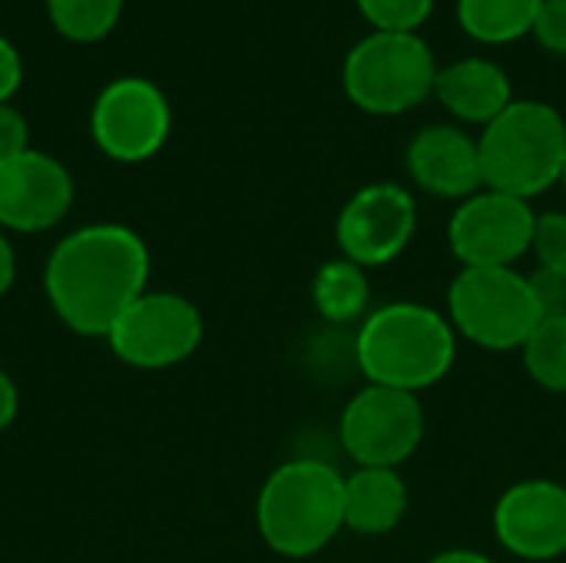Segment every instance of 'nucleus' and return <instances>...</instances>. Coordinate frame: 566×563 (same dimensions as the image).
Returning <instances> with one entry per match:
<instances>
[{
    "label": "nucleus",
    "instance_id": "f257e3e1",
    "mask_svg": "<svg viewBox=\"0 0 566 563\" xmlns=\"http://www.w3.org/2000/svg\"><path fill=\"white\" fill-rule=\"evenodd\" d=\"M153 256L123 222H90L66 232L46 256L43 292L53 315L83 338H106L119 315L149 292Z\"/></svg>",
    "mask_w": 566,
    "mask_h": 563
},
{
    "label": "nucleus",
    "instance_id": "f03ea898",
    "mask_svg": "<svg viewBox=\"0 0 566 563\" xmlns=\"http://www.w3.org/2000/svg\"><path fill=\"white\" fill-rule=\"evenodd\" d=\"M458 358V332L431 305L388 302L368 312L355 335V365L368 385L424 392L444 382Z\"/></svg>",
    "mask_w": 566,
    "mask_h": 563
},
{
    "label": "nucleus",
    "instance_id": "7ed1b4c3",
    "mask_svg": "<svg viewBox=\"0 0 566 563\" xmlns=\"http://www.w3.org/2000/svg\"><path fill=\"white\" fill-rule=\"evenodd\" d=\"M255 528L279 557H315L345 528V475L322 458L279 465L255 498Z\"/></svg>",
    "mask_w": 566,
    "mask_h": 563
},
{
    "label": "nucleus",
    "instance_id": "20e7f679",
    "mask_svg": "<svg viewBox=\"0 0 566 563\" xmlns=\"http://www.w3.org/2000/svg\"><path fill=\"white\" fill-rule=\"evenodd\" d=\"M484 189L534 199L560 183L566 156L564 116L541 100H514L478 139Z\"/></svg>",
    "mask_w": 566,
    "mask_h": 563
},
{
    "label": "nucleus",
    "instance_id": "39448f33",
    "mask_svg": "<svg viewBox=\"0 0 566 563\" xmlns=\"http://www.w3.org/2000/svg\"><path fill=\"white\" fill-rule=\"evenodd\" d=\"M438 63L418 33L371 30L361 37L345 63V96L371 116H401L434 96Z\"/></svg>",
    "mask_w": 566,
    "mask_h": 563
},
{
    "label": "nucleus",
    "instance_id": "423d86ee",
    "mask_svg": "<svg viewBox=\"0 0 566 563\" xmlns=\"http://www.w3.org/2000/svg\"><path fill=\"white\" fill-rule=\"evenodd\" d=\"M448 322L478 348L514 352L537 329L541 309L517 269H461L448 285Z\"/></svg>",
    "mask_w": 566,
    "mask_h": 563
},
{
    "label": "nucleus",
    "instance_id": "0eeeda50",
    "mask_svg": "<svg viewBox=\"0 0 566 563\" xmlns=\"http://www.w3.org/2000/svg\"><path fill=\"white\" fill-rule=\"evenodd\" d=\"M206 322L192 299L169 289L143 292L109 329V352L139 372H163L182 365L202 345Z\"/></svg>",
    "mask_w": 566,
    "mask_h": 563
},
{
    "label": "nucleus",
    "instance_id": "6e6552de",
    "mask_svg": "<svg viewBox=\"0 0 566 563\" xmlns=\"http://www.w3.org/2000/svg\"><path fill=\"white\" fill-rule=\"evenodd\" d=\"M172 133V110L166 93L146 76L109 80L90 110V139L113 163L153 159Z\"/></svg>",
    "mask_w": 566,
    "mask_h": 563
},
{
    "label": "nucleus",
    "instance_id": "1a4fd4ad",
    "mask_svg": "<svg viewBox=\"0 0 566 563\" xmlns=\"http://www.w3.org/2000/svg\"><path fill=\"white\" fill-rule=\"evenodd\" d=\"M338 438L358 468H401L421 448L424 408L411 392L365 385L342 408Z\"/></svg>",
    "mask_w": 566,
    "mask_h": 563
},
{
    "label": "nucleus",
    "instance_id": "9d476101",
    "mask_svg": "<svg viewBox=\"0 0 566 563\" xmlns=\"http://www.w3.org/2000/svg\"><path fill=\"white\" fill-rule=\"evenodd\" d=\"M537 212L527 199L481 189L458 202L448 222V246L464 269H514L531 252Z\"/></svg>",
    "mask_w": 566,
    "mask_h": 563
},
{
    "label": "nucleus",
    "instance_id": "9b49d317",
    "mask_svg": "<svg viewBox=\"0 0 566 563\" xmlns=\"http://www.w3.org/2000/svg\"><path fill=\"white\" fill-rule=\"evenodd\" d=\"M418 202L401 183L361 186L335 219V242L342 256L361 269L395 262L415 239Z\"/></svg>",
    "mask_w": 566,
    "mask_h": 563
},
{
    "label": "nucleus",
    "instance_id": "f8f14e48",
    "mask_svg": "<svg viewBox=\"0 0 566 563\" xmlns=\"http://www.w3.org/2000/svg\"><path fill=\"white\" fill-rule=\"evenodd\" d=\"M76 199V183L70 169L43 153L23 149L0 163V229L3 232H50L60 226Z\"/></svg>",
    "mask_w": 566,
    "mask_h": 563
},
{
    "label": "nucleus",
    "instance_id": "ddd939ff",
    "mask_svg": "<svg viewBox=\"0 0 566 563\" xmlns=\"http://www.w3.org/2000/svg\"><path fill=\"white\" fill-rule=\"evenodd\" d=\"M497 544L527 563H551L566 554V484L527 478L511 484L494 504Z\"/></svg>",
    "mask_w": 566,
    "mask_h": 563
},
{
    "label": "nucleus",
    "instance_id": "4468645a",
    "mask_svg": "<svg viewBox=\"0 0 566 563\" xmlns=\"http://www.w3.org/2000/svg\"><path fill=\"white\" fill-rule=\"evenodd\" d=\"M405 169L418 189L438 199H458L484 189L481 176V149L454 123H434L411 136L405 149Z\"/></svg>",
    "mask_w": 566,
    "mask_h": 563
},
{
    "label": "nucleus",
    "instance_id": "2eb2a0df",
    "mask_svg": "<svg viewBox=\"0 0 566 563\" xmlns=\"http://www.w3.org/2000/svg\"><path fill=\"white\" fill-rule=\"evenodd\" d=\"M434 96L454 119L488 126L514 103V86L504 66H497L494 60L464 56L438 66Z\"/></svg>",
    "mask_w": 566,
    "mask_h": 563
},
{
    "label": "nucleus",
    "instance_id": "dca6fc26",
    "mask_svg": "<svg viewBox=\"0 0 566 563\" xmlns=\"http://www.w3.org/2000/svg\"><path fill=\"white\" fill-rule=\"evenodd\" d=\"M408 514V484L398 468H358L345 478V528L361 538L391 534Z\"/></svg>",
    "mask_w": 566,
    "mask_h": 563
},
{
    "label": "nucleus",
    "instance_id": "f3484780",
    "mask_svg": "<svg viewBox=\"0 0 566 563\" xmlns=\"http://www.w3.org/2000/svg\"><path fill=\"white\" fill-rule=\"evenodd\" d=\"M368 299H371V285L361 265L348 262L345 256L318 265L312 279V305L328 325L361 322L368 312Z\"/></svg>",
    "mask_w": 566,
    "mask_h": 563
},
{
    "label": "nucleus",
    "instance_id": "a211bd4d",
    "mask_svg": "<svg viewBox=\"0 0 566 563\" xmlns=\"http://www.w3.org/2000/svg\"><path fill=\"white\" fill-rule=\"evenodd\" d=\"M544 0H458V23L471 40L514 43L534 33Z\"/></svg>",
    "mask_w": 566,
    "mask_h": 563
},
{
    "label": "nucleus",
    "instance_id": "6ab92c4d",
    "mask_svg": "<svg viewBox=\"0 0 566 563\" xmlns=\"http://www.w3.org/2000/svg\"><path fill=\"white\" fill-rule=\"evenodd\" d=\"M53 30L73 43H96L113 33L126 0H43Z\"/></svg>",
    "mask_w": 566,
    "mask_h": 563
},
{
    "label": "nucleus",
    "instance_id": "aec40b11",
    "mask_svg": "<svg viewBox=\"0 0 566 563\" xmlns=\"http://www.w3.org/2000/svg\"><path fill=\"white\" fill-rule=\"evenodd\" d=\"M524 368L534 385L544 392L564 395L566 392V315L560 319H541L531 338L521 348Z\"/></svg>",
    "mask_w": 566,
    "mask_h": 563
},
{
    "label": "nucleus",
    "instance_id": "412c9836",
    "mask_svg": "<svg viewBox=\"0 0 566 563\" xmlns=\"http://www.w3.org/2000/svg\"><path fill=\"white\" fill-rule=\"evenodd\" d=\"M355 7L371 30L418 33V27L431 17L434 0H355Z\"/></svg>",
    "mask_w": 566,
    "mask_h": 563
},
{
    "label": "nucleus",
    "instance_id": "4be33fe9",
    "mask_svg": "<svg viewBox=\"0 0 566 563\" xmlns=\"http://www.w3.org/2000/svg\"><path fill=\"white\" fill-rule=\"evenodd\" d=\"M531 252L537 256L541 269L564 272L566 275V212L551 209V212H541L537 216Z\"/></svg>",
    "mask_w": 566,
    "mask_h": 563
},
{
    "label": "nucleus",
    "instance_id": "5701e85b",
    "mask_svg": "<svg viewBox=\"0 0 566 563\" xmlns=\"http://www.w3.org/2000/svg\"><path fill=\"white\" fill-rule=\"evenodd\" d=\"M534 302L541 309V319H560L566 315V275L564 272H551V269H537L534 275H527Z\"/></svg>",
    "mask_w": 566,
    "mask_h": 563
},
{
    "label": "nucleus",
    "instance_id": "b1692460",
    "mask_svg": "<svg viewBox=\"0 0 566 563\" xmlns=\"http://www.w3.org/2000/svg\"><path fill=\"white\" fill-rule=\"evenodd\" d=\"M534 37L547 53L566 56V0H544L541 3Z\"/></svg>",
    "mask_w": 566,
    "mask_h": 563
},
{
    "label": "nucleus",
    "instance_id": "393cba45",
    "mask_svg": "<svg viewBox=\"0 0 566 563\" xmlns=\"http://www.w3.org/2000/svg\"><path fill=\"white\" fill-rule=\"evenodd\" d=\"M30 149V123L13 103H0V163Z\"/></svg>",
    "mask_w": 566,
    "mask_h": 563
},
{
    "label": "nucleus",
    "instance_id": "a878e982",
    "mask_svg": "<svg viewBox=\"0 0 566 563\" xmlns=\"http://www.w3.org/2000/svg\"><path fill=\"white\" fill-rule=\"evenodd\" d=\"M23 83V56L13 40L0 33V103H10Z\"/></svg>",
    "mask_w": 566,
    "mask_h": 563
},
{
    "label": "nucleus",
    "instance_id": "bb28decb",
    "mask_svg": "<svg viewBox=\"0 0 566 563\" xmlns=\"http://www.w3.org/2000/svg\"><path fill=\"white\" fill-rule=\"evenodd\" d=\"M20 411V392H17V382L0 368V431H7L13 425Z\"/></svg>",
    "mask_w": 566,
    "mask_h": 563
},
{
    "label": "nucleus",
    "instance_id": "cd10ccee",
    "mask_svg": "<svg viewBox=\"0 0 566 563\" xmlns=\"http://www.w3.org/2000/svg\"><path fill=\"white\" fill-rule=\"evenodd\" d=\"M17 279V252H13V242L7 239V232L0 229V299L10 292Z\"/></svg>",
    "mask_w": 566,
    "mask_h": 563
},
{
    "label": "nucleus",
    "instance_id": "c85d7f7f",
    "mask_svg": "<svg viewBox=\"0 0 566 563\" xmlns=\"http://www.w3.org/2000/svg\"><path fill=\"white\" fill-rule=\"evenodd\" d=\"M428 563H497L494 557L481 554V551H468V548H454V551H441Z\"/></svg>",
    "mask_w": 566,
    "mask_h": 563
},
{
    "label": "nucleus",
    "instance_id": "c756f323",
    "mask_svg": "<svg viewBox=\"0 0 566 563\" xmlns=\"http://www.w3.org/2000/svg\"><path fill=\"white\" fill-rule=\"evenodd\" d=\"M560 183H564V189H566V156H564V173H560Z\"/></svg>",
    "mask_w": 566,
    "mask_h": 563
}]
</instances>
